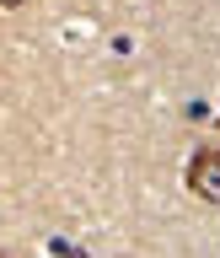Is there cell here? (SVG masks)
Returning a JSON list of instances; mask_svg holds the SVG:
<instances>
[{"label": "cell", "instance_id": "cell-1", "mask_svg": "<svg viewBox=\"0 0 220 258\" xmlns=\"http://www.w3.org/2000/svg\"><path fill=\"white\" fill-rule=\"evenodd\" d=\"M188 188L199 194V199H215V205H220V151H215V145H199V151H193Z\"/></svg>", "mask_w": 220, "mask_h": 258}, {"label": "cell", "instance_id": "cell-2", "mask_svg": "<svg viewBox=\"0 0 220 258\" xmlns=\"http://www.w3.org/2000/svg\"><path fill=\"white\" fill-rule=\"evenodd\" d=\"M0 6H6V11H16V6H27V0H0Z\"/></svg>", "mask_w": 220, "mask_h": 258}]
</instances>
